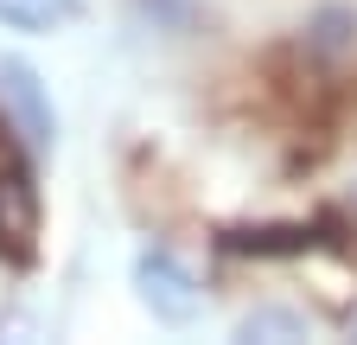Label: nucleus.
Returning <instances> with one entry per match:
<instances>
[{
  "label": "nucleus",
  "mask_w": 357,
  "mask_h": 345,
  "mask_svg": "<svg viewBox=\"0 0 357 345\" xmlns=\"http://www.w3.org/2000/svg\"><path fill=\"white\" fill-rule=\"evenodd\" d=\"M134 281H141V300L153 307V320H166V326H192L198 307H204L198 281L178 269V256H166V249H147L141 263H134Z\"/></svg>",
  "instance_id": "nucleus-1"
},
{
  "label": "nucleus",
  "mask_w": 357,
  "mask_h": 345,
  "mask_svg": "<svg viewBox=\"0 0 357 345\" xmlns=\"http://www.w3.org/2000/svg\"><path fill=\"white\" fill-rule=\"evenodd\" d=\"M0 103H7V115L20 122V135L32 147H52L58 141V115H52V96H45V83L26 58H0Z\"/></svg>",
  "instance_id": "nucleus-2"
},
{
  "label": "nucleus",
  "mask_w": 357,
  "mask_h": 345,
  "mask_svg": "<svg viewBox=\"0 0 357 345\" xmlns=\"http://www.w3.org/2000/svg\"><path fill=\"white\" fill-rule=\"evenodd\" d=\"M83 13V0H0V26L13 32H52Z\"/></svg>",
  "instance_id": "nucleus-3"
},
{
  "label": "nucleus",
  "mask_w": 357,
  "mask_h": 345,
  "mask_svg": "<svg viewBox=\"0 0 357 345\" xmlns=\"http://www.w3.org/2000/svg\"><path fill=\"white\" fill-rule=\"evenodd\" d=\"M255 332H300V320H287V314H255V320H243V339H255Z\"/></svg>",
  "instance_id": "nucleus-4"
}]
</instances>
